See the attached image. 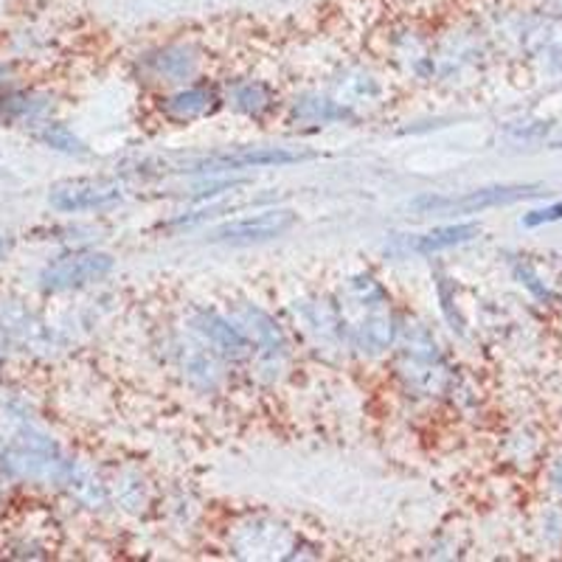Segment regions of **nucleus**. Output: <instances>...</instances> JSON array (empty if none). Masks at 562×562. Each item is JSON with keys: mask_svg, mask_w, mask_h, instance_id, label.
I'll return each mask as SVG.
<instances>
[{"mask_svg": "<svg viewBox=\"0 0 562 562\" xmlns=\"http://www.w3.org/2000/svg\"><path fill=\"white\" fill-rule=\"evenodd\" d=\"M124 198V189L115 180L108 178H77L57 183L48 194V203L65 214H77V211H99L110 209Z\"/></svg>", "mask_w": 562, "mask_h": 562, "instance_id": "f257e3e1", "label": "nucleus"}, {"mask_svg": "<svg viewBox=\"0 0 562 562\" xmlns=\"http://www.w3.org/2000/svg\"><path fill=\"white\" fill-rule=\"evenodd\" d=\"M295 225V214L290 209H270L250 214L243 220H231V223L220 225L211 239L214 243H231V245H250V243H268V239L288 234Z\"/></svg>", "mask_w": 562, "mask_h": 562, "instance_id": "f03ea898", "label": "nucleus"}, {"mask_svg": "<svg viewBox=\"0 0 562 562\" xmlns=\"http://www.w3.org/2000/svg\"><path fill=\"white\" fill-rule=\"evenodd\" d=\"M113 270V259L108 254H68L59 256L57 262H52L43 270L40 281L48 290H68L82 288L90 281H99Z\"/></svg>", "mask_w": 562, "mask_h": 562, "instance_id": "7ed1b4c3", "label": "nucleus"}, {"mask_svg": "<svg viewBox=\"0 0 562 562\" xmlns=\"http://www.w3.org/2000/svg\"><path fill=\"white\" fill-rule=\"evenodd\" d=\"M543 194L537 186H492V189H479V192H467L461 198L450 200H416V209L425 211H445V214H453V211H461V214H475V211L495 209V205H509L518 203V200H529Z\"/></svg>", "mask_w": 562, "mask_h": 562, "instance_id": "20e7f679", "label": "nucleus"}, {"mask_svg": "<svg viewBox=\"0 0 562 562\" xmlns=\"http://www.w3.org/2000/svg\"><path fill=\"white\" fill-rule=\"evenodd\" d=\"M481 234V225L479 223H456V225H441V228L434 231H425V234H416L411 239V250L416 254H439V250H448L456 248V245H464L470 239H475Z\"/></svg>", "mask_w": 562, "mask_h": 562, "instance_id": "39448f33", "label": "nucleus"}, {"mask_svg": "<svg viewBox=\"0 0 562 562\" xmlns=\"http://www.w3.org/2000/svg\"><path fill=\"white\" fill-rule=\"evenodd\" d=\"M211 102H214V97H211L209 90H186L180 97L169 99V113H172L178 122H192V119H198V115H203L205 110L211 108Z\"/></svg>", "mask_w": 562, "mask_h": 562, "instance_id": "423d86ee", "label": "nucleus"}, {"mask_svg": "<svg viewBox=\"0 0 562 562\" xmlns=\"http://www.w3.org/2000/svg\"><path fill=\"white\" fill-rule=\"evenodd\" d=\"M40 138L45 140V144H48V147H54V149H63V153H85L82 149V144H79L77 138H74V135L68 133V130L65 127H59V124H48V127L43 130V135H40Z\"/></svg>", "mask_w": 562, "mask_h": 562, "instance_id": "0eeeda50", "label": "nucleus"}, {"mask_svg": "<svg viewBox=\"0 0 562 562\" xmlns=\"http://www.w3.org/2000/svg\"><path fill=\"white\" fill-rule=\"evenodd\" d=\"M560 220H562V200H560V203L546 205V209L529 211V214L524 217V225H526V228H537V225L560 223Z\"/></svg>", "mask_w": 562, "mask_h": 562, "instance_id": "6e6552de", "label": "nucleus"}, {"mask_svg": "<svg viewBox=\"0 0 562 562\" xmlns=\"http://www.w3.org/2000/svg\"><path fill=\"white\" fill-rule=\"evenodd\" d=\"M3 245H7V243H3V237H0V250H3Z\"/></svg>", "mask_w": 562, "mask_h": 562, "instance_id": "1a4fd4ad", "label": "nucleus"}, {"mask_svg": "<svg viewBox=\"0 0 562 562\" xmlns=\"http://www.w3.org/2000/svg\"><path fill=\"white\" fill-rule=\"evenodd\" d=\"M560 149H562V140H560Z\"/></svg>", "mask_w": 562, "mask_h": 562, "instance_id": "9d476101", "label": "nucleus"}]
</instances>
